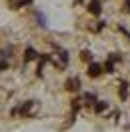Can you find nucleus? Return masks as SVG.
I'll list each match as a JSON object with an SVG mask.
<instances>
[{
  "mask_svg": "<svg viewBox=\"0 0 130 132\" xmlns=\"http://www.w3.org/2000/svg\"><path fill=\"white\" fill-rule=\"evenodd\" d=\"M88 12H90V14H94V16H100L102 6H100L98 0H90V2H88Z\"/></svg>",
  "mask_w": 130,
  "mask_h": 132,
  "instance_id": "1",
  "label": "nucleus"
},
{
  "mask_svg": "<svg viewBox=\"0 0 130 132\" xmlns=\"http://www.w3.org/2000/svg\"><path fill=\"white\" fill-rule=\"evenodd\" d=\"M102 74V66L96 64V62H92V64L88 66V76H92V78H96V76Z\"/></svg>",
  "mask_w": 130,
  "mask_h": 132,
  "instance_id": "2",
  "label": "nucleus"
},
{
  "mask_svg": "<svg viewBox=\"0 0 130 132\" xmlns=\"http://www.w3.org/2000/svg\"><path fill=\"white\" fill-rule=\"evenodd\" d=\"M78 88H80V80H78V78L66 80V90H78Z\"/></svg>",
  "mask_w": 130,
  "mask_h": 132,
  "instance_id": "3",
  "label": "nucleus"
},
{
  "mask_svg": "<svg viewBox=\"0 0 130 132\" xmlns=\"http://www.w3.org/2000/svg\"><path fill=\"white\" fill-rule=\"evenodd\" d=\"M36 56H38V54H36V50H34L32 46H28V48L24 50V62H28V60H34Z\"/></svg>",
  "mask_w": 130,
  "mask_h": 132,
  "instance_id": "4",
  "label": "nucleus"
},
{
  "mask_svg": "<svg viewBox=\"0 0 130 132\" xmlns=\"http://www.w3.org/2000/svg\"><path fill=\"white\" fill-rule=\"evenodd\" d=\"M106 108H108V102H102V100H96V104H94V112H96V114H100V112H104Z\"/></svg>",
  "mask_w": 130,
  "mask_h": 132,
  "instance_id": "5",
  "label": "nucleus"
},
{
  "mask_svg": "<svg viewBox=\"0 0 130 132\" xmlns=\"http://www.w3.org/2000/svg\"><path fill=\"white\" fill-rule=\"evenodd\" d=\"M36 20H38V24H40L42 28H46V26H48V22H46V16H44L42 12H36Z\"/></svg>",
  "mask_w": 130,
  "mask_h": 132,
  "instance_id": "6",
  "label": "nucleus"
},
{
  "mask_svg": "<svg viewBox=\"0 0 130 132\" xmlns=\"http://www.w3.org/2000/svg\"><path fill=\"white\" fill-rule=\"evenodd\" d=\"M34 106V100H28V102H26V104H22V108H20V112H22V114H28V112H30V108Z\"/></svg>",
  "mask_w": 130,
  "mask_h": 132,
  "instance_id": "7",
  "label": "nucleus"
},
{
  "mask_svg": "<svg viewBox=\"0 0 130 132\" xmlns=\"http://www.w3.org/2000/svg\"><path fill=\"white\" fill-rule=\"evenodd\" d=\"M104 72H108V74H112L114 72V60H110V58H108V60H106V64H104Z\"/></svg>",
  "mask_w": 130,
  "mask_h": 132,
  "instance_id": "8",
  "label": "nucleus"
},
{
  "mask_svg": "<svg viewBox=\"0 0 130 132\" xmlns=\"http://www.w3.org/2000/svg\"><path fill=\"white\" fill-rule=\"evenodd\" d=\"M80 58L84 60V62H90V60H92V52H90V50H82V52H80Z\"/></svg>",
  "mask_w": 130,
  "mask_h": 132,
  "instance_id": "9",
  "label": "nucleus"
},
{
  "mask_svg": "<svg viewBox=\"0 0 130 132\" xmlns=\"http://www.w3.org/2000/svg\"><path fill=\"white\" fill-rule=\"evenodd\" d=\"M120 96L122 98L128 96V82H120Z\"/></svg>",
  "mask_w": 130,
  "mask_h": 132,
  "instance_id": "10",
  "label": "nucleus"
},
{
  "mask_svg": "<svg viewBox=\"0 0 130 132\" xmlns=\"http://www.w3.org/2000/svg\"><path fill=\"white\" fill-rule=\"evenodd\" d=\"M12 52H14V48L8 46L6 50H2V52H0V56H2V58H10V56H12Z\"/></svg>",
  "mask_w": 130,
  "mask_h": 132,
  "instance_id": "11",
  "label": "nucleus"
},
{
  "mask_svg": "<svg viewBox=\"0 0 130 132\" xmlns=\"http://www.w3.org/2000/svg\"><path fill=\"white\" fill-rule=\"evenodd\" d=\"M60 60H62V64H68V52L66 50H60Z\"/></svg>",
  "mask_w": 130,
  "mask_h": 132,
  "instance_id": "12",
  "label": "nucleus"
},
{
  "mask_svg": "<svg viewBox=\"0 0 130 132\" xmlns=\"http://www.w3.org/2000/svg\"><path fill=\"white\" fill-rule=\"evenodd\" d=\"M84 98H86V102H90V104H94V102H96V96H94V94H86Z\"/></svg>",
  "mask_w": 130,
  "mask_h": 132,
  "instance_id": "13",
  "label": "nucleus"
},
{
  "mask_svg": "<svg viewBox=\"0 0 130 132\" xmlns=\"http://www.w3.org/2000/svg\"><path fill=\"white\" fill-rule=\"evenodd\" d=\"M110 60H114V62H120L122 58H120V54H116V52H112V54H110Z\"/></svg>",
  "mask_w": 130,
  "mask_h": 132,
  "instance_id": "14",
  "label": "nucleus"
},
{
  "mask_svg": "<svg viewBox=\"0 0 130 132\" xmlns=\"http://www.w3.org/2000/svg\"><path fill=\"white\" fill-rule=\"evenodd\" d=\"M8 68V62H0V70H6Z\"/></svg>",
  "mask_w": 130,
  "mask_h": 132,
  "instance_id": "15",
  "label": "nucleus"
},
{
  "mask_svg": "<svg viewBox=\"0 0 130 132\" xmlns=\"http://www.w3.org/2000/svg\"><path fill=\"white\" fill-rule=\"evenodd\" d=\"M126 2H128V0H126Z\"/></svg>",
  "mask_w": 130,
  "mask_h": 132,
  "instance_id": "16",
  "label": "nucleus"
}]
</instances>
